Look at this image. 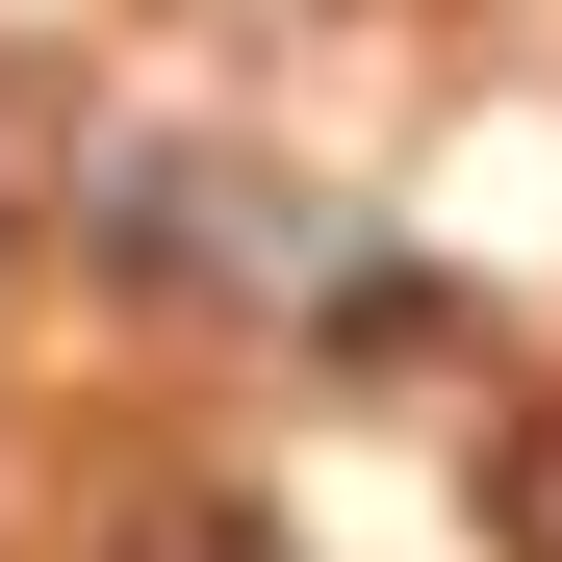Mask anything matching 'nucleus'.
Returning <instances> with one entry per match:
<instances>
[{"label":"nucleus","instance_id":"f03ea898","mask_svg":"<svg viewBox=\"0 0 562 562\" xmlns=\"http://www.w3.org/2000/svg\"><path fill=\"white\" fill-rule=\"evenodd\" d=\"M333 358H358V384H384V358H460V307H435V281H333Z\"/></svg>","mask_w":562,"mask_h":562},{"label":"nucleus","instance_id":"f257e3e1","mask_svg":"<svg viewBox=\"0 0 562 562\" xmlns=\"http://www.w3.org/2000/svg\"><path fill=\"white\" fill-rule=\"evenodd\" d=\"M486 562H562V409L486 435Z\"/></svg>","mask_w":562,"mask_h":562},{"label":"nucleus","instance_id":"7ed1b4c3","mask_svg":"<svg viewBox=\"0 0 562 562\" xmlns=\"http://www.w3.org/2000/svg\"><path fill=\"white\" fill-rule=\"evenodd\" d=\"M26 179H52V103H26V77H0V205H26Z\"/></svg>","mask_w":562,"mask_h":562}]
</instances>
